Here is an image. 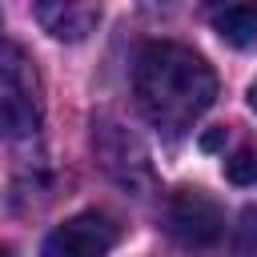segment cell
Here are the masks:
<instances>
[{
	"mask_svg": "<svg viewBox=\"0 0 257 257\" xmlns=\"http://www.w3.org/2000/svg\"><path fill=\"white\" fill-rule=\"evenodd\" d=\"M225 177L233 185H257V145H237L225 157Z\"/></svg>",
	"mask_w": 257,
	"mask_h": 257,
	"instance_id": "ba28073f",
	"label": "cell"
},
{
	"mask_svg": "<svg viewBox=\"0 0 257 257\" xmlns=\"http://www.w3.org/2000/svg\"><path fill=\"white\" fill-rule=\"evenodd\" d=\"M249 108H257V80L249 84Z\"/></svg>",
	"mask_w": 257,
	"mask_h": 257,
	"instance_id": "30bf717a",
	"label": "cell"
},
{
	"mask_svg": "<svg viewBox=\"0 0 257 257\" xmlns=\"http://www.w3.org/2000/svg\"><path fill=\"white\" fill-rule=\"evenodd\" d=\"M92 145H96V157L100 165L108 169L112 181H120L124 189H145L153 181V165H149V153L145 145L116 120L108 116H96L92 120Z\"/></svg>",
	"mask_w": 257,
	"mask_h": 257,
	"instance_id": "277c9868",
	"label": "cell"
},
{
	"mask_svg": "<svg viewBox=\"0 0 257 257\" xmlns=\"http://www.w3.org/2000/svg\"><path fill=\"white\" fill-rule=\"evenodd\" d=\"M209 24L217 28V36L233 48H253L257 44V8L253 4H225V8H209Z\"/></svg>",
	"mask_w": 257,
	"mask_h": 257,
	"instance_id": "52a82bcc",
	"label": "cell"
},
{
	"mask_svg": "<svg viewBox=\"0 0 257 257\" xmlns=\"http://www.w3.org/2000/svg\"><path fill=\"white\" fill-rule=\"evenodd\" d=\"M233 253L237 257H257V205L241 209V217L233 225Z\"/></svg>",
	"mask_w": 257,
	"mask_h": 257,
	"instance_id": "9c48e42d",
	"label": "cell"
},
{
	"mask_svg": "<svg viewBox=\"0 0 257 257\" xmlns=\"http://www.w3.org/2000/svg\"><path fill=\"white\" fill-rule=\"evenodd\" d=\"M165 229L185 249H213L225 237V213L205 189H177L165 205Z\"/></svg>",
	"mask_w": 257,
	"mask_h": 257,
	"instance_id": "3957f363",
	"label": "cell"
},
{
	"mask_svg": "<svg viewBox=\"0 0 257 257\" xmlns=\"http://www.w3.org/2000/svg\"><path fill=\"white\" fill-rule=\"evenodd\" d=\"M32 16L56 40H84L96 28L100 8L96 4H80V0H40V4H32Z\"/></svg>",
	"mask_w": 257,
	"mask_h": 257,
	"instance_id": "8992f818",
	"label": "cell"
},
{
	"mask_svg": "<svg viewBox=\"0 0 257 257\" xmlns=\"http://www.w3.org/2000/svg\"><path fill=\"white\" fill-rule=\"evenodd\" d=\"M0 124L8 141H28L40 128V80L16 40L0 48Z\"/></svg>",
	"mask_w": 257,
	"mask_h": 257,
	"instance_id": "7a4b0ae2",
	"label": "cell"
},
{
	"mask_svg": "<svg viewBox=\"0 0 257 257\" xmlns=\"http://www.w3.org/2000/svg\"><path fill=\"white\" fill-rule=\"evenodd\" d=\"M133 96L153 128L181 137L217 100V72L177 40H149L133 64Z\"/></svg>",
	"mask_w": 257,
	"mask_h": 257,
	"instance_id": "6da1fadb",
	"label": "cell"
},
{
	"mask_svg": "<svg viewBox=\"0 0 257 257\" xmlns=\"http://www.w3.org/2000/svg\"><path fill=\"white\" fill-rule=\"evenodd\" d=\"M120 241V225L104 213H76L44 237L40 257H108Z\"/></svg>",
	"mask_w": 257,
	"mask_h": 257,
	"instance_id": "5b68a950",
	"label": "cell"
},
{
	"mask_svg": "<svg viewBox=\"0 0 257 257\" xmlns=\"http://www.w3.org/2000/svg\"><path fill=\"white\" fill-rule=\"evenodd\" d=\"M0 257H16V249H12V245H4V253H0Z\"/></svg>",
	"mask_w": 257,
	"mask_h": 257,
	"instance_id": "8fae6325",
	"label": "cell"
}]
</instances>
